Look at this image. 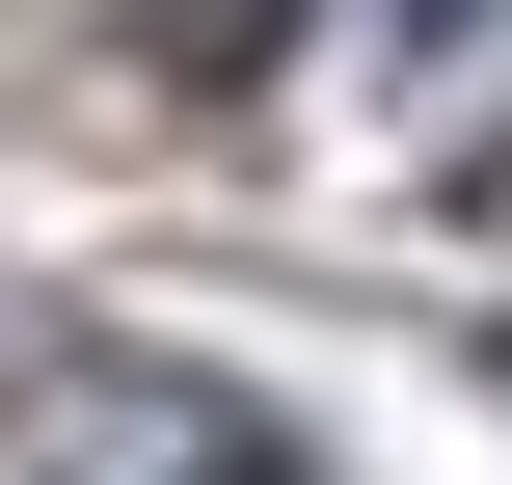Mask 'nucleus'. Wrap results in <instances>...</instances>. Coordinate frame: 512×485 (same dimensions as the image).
<instances>
[{
    "label": "nucleus",
    "instance_id": "obj_2",
    "mask_svg": "<svg viewBox=\"0 0 512 485\" xmlns=\"http://www.w3.org/2000/svg\"><path fill=\"white\" fill-rule=\"evenodd\" d=\"M189 485H297V459H189Z\"/></svg>",
    "mask_w": 512,
    "mask_h": 485
},
{
    "label": "nucleus",
    "instance_id": "obj_3",
    "mask_svg": "<svg viewBox=\"0 0 512 485\" xmlns=\"http://www.w3.org/2000/svg\"><path fill=\"white\" fill-rule=\"evenodd\" d=\"M432 27H459V0H432Z\"/></svg>",
    "mask_w": 512,
    "mask_h": 485
},
{
    "label": "nucleus",
    "instance_id": "obj_1",
    "mask_svg": "<svg viewBox=\"0 0 512 485\" xmlns=\"http://www.w3.org/2000/svg\"><path fill=\"white\" fill-rule=\"evenodd\" d=\"M162 27H189V54H270V0H162Z\"/></svg>",
    "mask_w": 512,
    "mask_h": 485
}]
</instances>
